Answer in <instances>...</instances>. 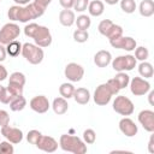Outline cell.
Here are the masks:
<instances>
[{
  "label": "cell",
  "mask_w": 154,
  "mask_h": 154,
  "mask_svg": "<svg viewBox=\"0 0 154 154\" xmlns=\"http://www.w3.org/2000/svg\"><path fill=\"white\" fill-rule=\"evenodd\" d=\"M7 52H6V47H4V45L0 43V63H2L6 59Z\"/></svg>",
  "instance_id": "f6af8a7d"
},
{
  "label": "cell",
  "mask_w": 154,
  "mask_h": 154,
  "mask_svg": "<svg viewBox=\"0 0 154 154\" xmlns=\"http://www.w3.org/2000/svg\"><path fill=\"white\" fill-rule=\"evenodd\" d=\"M34 2H36L37 5H40L41 7H43V8H47V6L52 2V0H32Z\"/></svg>",
  "instance_id": "bcb514c9"
},
{
  "label": "cell",
  "mask_w": 154,
  "mask_h": 154,
  "mask_svg": "<svg viewBox=\"0 0 154 154\" xmlns=\"http://www.w3.org/2000/svg\"><path fill=\"white\" fill-rule=\"evenodd\" d=\"M88 4H89V0H75L72 8L76 12H84L88 8Z\"/></svg>",
  "instance_id": "ab89813d"
},
{
  "label": "cell",
  "mask_w": 154,
  "mask_h": 154,
  "mask_svg": "<svg viewBox=\"0 0 154 154\" xmlns=\"http://www.w3.org/2000/svg\"><path fill=\"white\" fill-rule=\"evenodd\" d=\"M16 2V5H20V6H25L28 4H30L32 0H13Z\"/></svg>",
  "instance_id": "c3c4849f"
},
{
  "label": "cell",
  "mask_w": 154,
  "mask_h": 154,
  "mask_svg": "<svg viewBox=\"0 0 154 154\" xmlns=\"http://www.w3.org/2000/svg\"><path fill=\"white\" fill-rule=\"evenodd\" d=\"M89 38V32L88 30H81V29H76L73 31V40L78 43H84L87 42Z\"/></svg>",
  "instance_id": "1f68e13d"
},
{
  "label": "cell",
  "mask_w": 154,
  "mask_h": 154,
  "mask_svg": "<svg viewBox=\"0 0 154 154\" xmlns=\"http://www.w3.org/2000/svg\"><path fill=\"white\" fill-rule=\"evenodd\" d=\"M10 108L11 111L13 112H19V111H23L26 106V100L23 95H19V96H14L11 101H10Z\"/></svg>",
  "instance_id": "cb8c5ba5"
},
{
  "label": "cell",
  "mask_w": 154,
  "mask_h": 154,
  "mask_svg": "<svg viewBox=\"0 0 154 154\" xmlns=\"http://www.w3.org/2000/svg\"><path fill=\"white\" fill-rule=\"evenodd\" d=\"M75 89H76V88L73 87L72 83H67V82H66V83H63V84L59 87V94H60L61 97L69 100V99H71V97L73 96Z\"/></svg>",
  "instance_id": "d4e9b609"
},
{
  "label": "cell",
  "mask_w": 154,
  "mask_h": 154,
  "mask_svg": "<svg viewBox=\"0 0 154 154\" xmlns=\"http://www.w3.org/2000/svg\"><path fill=\"white\" fill-rule=\"evenodd\" d=\"M41 136H42L41 131L32 129V130L28 131V134H26V141H28L30 144H34V146H36V143L38 142V140L41 138Z\"/></svg>",
  "instance_id": "e575fe53"
},
{
  "label": "cell",
  "mask_w": 154,
  "mask_h": 154,
  "mask_svg": "<svg viewBox=\"0 0 154 154\" xmlns=\"http://www.w3.org/2000/svg\"><path fill=\"white\" fill-rule=\"evenodd\" d=\"M129 87L135 96H143L150 90V83L142 77H134L132 79H130Z\"/></svg>",
  "instance_id": "9c48e42d"
},
{
  "label": "cell",
  "mask_w": 154,
  "mask_h": 154,
  "mask_svg": "<svg viewBox=\"0 0 154 154\" xmlns=\"http://www.w3.org/2000/svg\"><path fill=\"white\" fill-rule=\"evenodd\" d=\"M135 59L136 60H140V61H144L148 59L149 57V51L148 48L143 47V46H140V47H136L135 48Z\"/></svg>",
  "instance_id": "d6a6232c"
},
{
  "label": "cell",
  "mask_w": 154,
  "mask_h": 154,
  "mask_svg": "<svg viewBox=\"0 0 154 154\" xmlns=\"http://www.w3.org/2000/svg\"><path fill=\"white\" fill-rule=\"evenodd\" d=\"M7 77H8V72H7L6 67H5L4 65H1V64H0V82L5 81Z\"/></svg>",
  "instance_id": "ee69618b"
},
{
  "label": "cell",
  "mask_w": 154,
  "mask_h": 154,
  "mask_svg": "<svg viewBox=\"0 0 154 154\" xmlns=\"http://www.w3.org/2000/svg\"><path fill=\"white\" fill-rule=\"evenodd\" d=\"M59 4L65 10H71L73 7V4H75V0H59Z\"/></svg>",
  "instance_id": "b9f144b4"
},
{
  "label": "cell",
  "mask_w": 154,
  "mask_h": 154,
  "mask_svg": "<svg viewBox=\"0 0 154 154\" xmlns=\"http://www.w3.org/2000/svg\"><path fill=\"white\" fill-rule=\"evenodd\" d=\"M138 12L142 17H152L154 14V1L153 0H142L138 6Z\"/></svg>",
  "instance_id": "7402d4cb"
},
{
  "label": "cell",
  "mask_w": 154,
  "mask_h": 154,
  "mask_svg": "<svg viewBox=\"0 0 154 154\" xmlns=\"http://www.w3.org/2000/svg\"><path fill=\"white\" fill-rule=\"evenodd\" d=\"M138 123L148 132H154V112L152 109H142L138 113Z\"/></svg>",
  "instance_id": "5bb4252c"
},
{
  "label": "cell",
  "mask_w": 154,
  "mask_h": 154,
  "mask_svg": "<svg viewBox=\"0 0 154 154\" xmlns=\"http://www.w3.org/2000/svg\"><path fill=\"white\" fill-rule=\"evenodd\" d=\"M76 25H77V29H81V30H88L91 25V19L89 16L87 14H79L76 20H75Z\"/></svg>",
  "instance_id": "4316f807"
},
{
  "label": "cell",
  "mask_w": 154,
  "mask_h": 154,
  "mask_svg": "<svg viewBox=\"0 0 154 154\" xmlns=\"http://www.w3.org/2000/svg\"><path fill=\"white\" fill-rule=\"evenodd\" d=\"M109 45L113 47V48H118V49H124L126 52H132L135 51V48L137 47V43H136V40L132 38L131 36H120L116 40H112L109 41Z\"/></svg>",
  "instance_id": "7c38bea8"
},
{
  "label": "cell",
  "mask_w": 154,
  "mask_h": 154,
  "mask_svg": "<svg viewBox=\"0 0 154 154\" xmlns=\"http://www.w3.org/2000/svg\"><path fill=\"white\" fill-rule=\"evenodd\" d=\"M64 75L72 83L73 82H79L84 76V69H83L82 65H79L77 63H69L65 66Z\"/></svg>",
  "instance_id": "30bf717a"
},
{
  "label": "cell",
  "mask_w": 154,
  "mask_h": 154,
  "mask_svg": "<svg viewBox=\"0 0 154 154\" xmlns=\"http://www.w3.org/2000/svg\"><path fill=\"white\" fill-rule=\"evenodd\" d=\"M107 5H116V4H118L119 2V0H103Z\"/></svg>",
  "instance_id": "f907efd6"
},
{
  "label": "cell",
  "mask_w": 154,
  "mask_h": 154,
  "mask_svg": "<svg viewBox=\"0 0 154 154\" xmlns=\"http://www.w3.org/2000/svg\"><path fill=\"white\" fill-rule=\"evenodd\" d=\"M113 24H114V23H113L111 19H103V20H101V22L99 23L97 30H99V32H100L102 36H107L108 32H109V30H111V28L113 26Z\"/></svg>",
  "instance_id": "4dcf8cb0"
},
{
  "label": "cell",
  "mask_w": 154,
  "mask_h": 154,
  "mask_svg": "<svg viewBox=\"0 0 154 154\" xmlns=\"http://www.w3.org/2000/svg\"><path fill=\"white\" fill-rule=\"evenodd\" d=\"M24 34L25 36L34 40L35 45H37L41 48H46L51 46L52 43V34L51 30L45 25H38L36 23H29L24 26Z\"/></svg>",
  "instance_id": "7a4b0ae2"
},
{
  "label": "cell",
  "mask_w": 154,
  "mask_h": 154,
  "mask_svg": "<svg viewBox=\"0 0 154 154\" xmlns=\"http://www.w3.org/2000/svg\"><path fill=\"white\" fill-rule=\"evenodd\" d=\"M20 35V28L16 23H6L0 29V43L6 46L7 43L14 41Z\"/></svg>",
  "instance_id": "52a82bcc"
},
{
  "label": "cell",
  "mask_w": 154,
  "mask_h": 154,
  "mask_svg": "<svg viewBox=\"0 0 154 154\" xmlns=\"http://www.w3.org/2000/svg\"><path fill=\"white\" fill-rule=\"evenodd\" d=\"M112 67L114 71L118 72H125V71H131L136 67L137 60L135 59L134 55L131 54H126V55H119L114 59H112L111 61Z\"/></svg>",
  "instance_id": "5b68a950"
},
{
  "label": "cell",
  "mask_w": 154,
  "mask_h": 154,
  "mask_svg": "<svg viewBox=\"0 0 154 154\" xmlns=\"http://www.w3.org/2000/svg\"><path fill=\"white\" fill-rule=\"evenodd\" d=\"M83 141L85 144H93L96 141V134L93 129H85L83 131Z\"/></svg>",
  "instance_id": "d590c367"
},
{
  "label": "cell",
  "mask_w": 154,
  "mask_h": 154,
  "mask_svg": "<svg viewBox=\"0 0 154 154\" xmlns=\"http://www.w3.org/2000/svg\"><path fill=\"white\" fill-rule=\"evenodd\" d=\"M1 135L8 141L11 142L12 144H18L23 141V131L18 128H13V126H10V125H5V126H1V130H0Z\"/></svg>",
  "instance_id": "8fae6325"
},
{
  "label": "cell",
  "mask_w": 154,
  "mask_h": 154,
  "mask_svg": "<svg viewBox=\"0 0 154 154\" xmlns=\"http://www.w3.org/2000/svg\"><path fill=\"white\" fill-rule=\"evenodd\" d=\"M138 73L142 78H152L153 75H154V69H153V65L148 61H141L140 65H138Z\"/></svg>",
  "instance_id": "603a6c76"
},
{
  "label": "cell",
  "mask_w": 154,
  "mask_h": 154,
  "mask_svg": "<svg viewBox=\"0 0 154 154\" xmlns=\"http://www.w3.org/2000/svg\"><path fill=\"white\" fill-rule=\"evenodd\" d=\"M25 60L32 65H38L42 63L43 58H45V52L41 47H38L35 43H30V42H25L22 46V53H20Z\"/></svg>",
  "instance_id": "277c9868"
},
{
  "label": "cell",
  "mask_w": 154,
  "mask_h": 154,
  "mask_svg": "<svg viewBox=\"0 0 154 154\" xmlns=\"http://www.w3.org/2000/svg\"><path fill=\"white\" fill-rule=\"evenodd\" d=\"M111 61H112V54L106 49H101L96 52L94 55V64L97 67H106L111 64Z\"/></svg>",
  "instance_id": "e0dca14e"
},
{
  "label": "cell",
  "mask_w": 154,
  "mask_h": 154,
  "mask_svg": "<svg viewBox=\"0 0 154 154\" xmlns=\"http://www.w3.org/2000/svg\"><path fill=\"white\" fill-rule=\"evenodd\" d=\"M22 43L18 42L17 40L10 42L6 45V52L10 57H18L20 53H22Z\"/></svg>",
  "instance_id": "484cf974"
},
{
  "label": "cell",
  "mask_w": 154,
  "mask_h": 154,
  "mask_svg": "<svg viewBox=\"0 0 154 154\" xmlns=\"http://www.w3.org/2000/svg\"><path fill=\"white\" fill-rule=\"evenodd\" d=\"M113 111L117 112L118 114L120 116H131L135 111V106H134V102L126 97L125 95H118L116 96L114 101H113Z\"/></svg>",
  "instance_id": "8992f818"
},
{
  "label": "cell",
  "mask_w": 154,
  "mask_h": 154,
  "mask_svg": "<svg viewBox=\"0 0 154 154\" xmlns=\"http://www.w3.org/2000/svg\"><path fill=\"white\" fill-rule=\"evenodd\" d=\"M54 111L55 114L58 116H61V114H65L69 109V103H67V100L59 96V97H55L52 102V106H51Z\"/></svg>",
  "instance_id": "d6986e66"
},
{
  "label": "cell",
  "mask_w": 154,
  "mask_h": 154,
  "mask_svg": "<svg viewBox=\"0 0 154 154\" xmlns=\"http://www.w3.org/2000/svg\"><path fill=\"white\" fill-rule=\"evenodd\" d=\"M14 148L11 142L6 141H0V154H13Z\"/></svg>",
  "instance_id": "74e56055"
},
{
  "label": "cell",
  "mask_w": 154,
  "mask_h": 154,
  "mask_svg": "<svg viewBox=\"0 0 154 154\" xmlns=\"http://www.w3.org/2000/svg\"><path fill=\"white\" fill-rule=\"evenodd\" d=\"M29 106H30V108L34 112L42 114V113H46L49 109L51 103H49L47 96H45V95H36V96H34L30 100Z\"/></svg>",
  "instance_id": "4fadbf2b"
},
{
  "label": "cell",
  "mask_w": 154,
  "mask_h": 154,
  "mask_svg": "<svg viewBox=\"0 0 154 154\" xmlns=\"http://www.w3.org/2000/svg\"><path fill=\"white\" fill-rule=\"evenodd\" d=\"M107 84L111 87V89H112V91H113V94H114V95H117V94L120 91V89L118 88V85H117V83H116V81H114L113 78L108 79V81H107Z\"/></svg>",
  "instance_id": "7bdbcfd3"
},
{
  "label": "cell",
  "mask_w": 154,
  "mask_h": 154,
  "mask_svg": "<svg viewBox=\"0 0 154 154\" xmlns=\"http://www.w3.org/2000/svg\"><path fill=\"white\" fill-rule=\"evenodd\" d=\"M46 8L41 7L36 2L31 1L30 4L25 6L20 5H13L8 8L7 17L12 22H20V23H28L31 19H36L41 16H43Z\"/></svg>",
  "instance_id": "6da1fadb"
},
{
  "label": "cell",
  "mask_w": 154,
  "mask_h": 154,
  "mask_svg": "<svg viewBox=\"0 0 154 154\" xmlns=\"http://www.w3.org/2000/svg\"><path fill=\"white\" fill-rule=\"evenodd\" d=\"M0 1H1V0H0Z\"/></svg>",
  "instance_id": "816d5d0a"
},
{
  "label": "cell",
  "mask_w": 154,
  "mask_h": 154,
  "mask_svg": "<svg viewBox=\"0 0 154 154\" xmlns=\"http://www.w3.org/2000/svg\"><path fill=\"white\" fill-rule=\"evenodd\" d=\"M12 99H13V97L8 94V91H7L6 87H4V85H1V84H0V102L8 105V103H10V101H11Z\"/></svg>",
  "instance_id": "f35d334b"
},
{
  "label": "cell",
  "mask_w": 154,
  "mask_h": 154,
  "mask_svg": "<svg viewBox=\"0 0 154 154\" xmlns=\"http://www.w3.org/2000/svg\"><path fill=\"white\" fill-rule=\"evenodd\" d=\"M76 20V14L72 10H61L59 13V22L63 26H72Z\"/></svg>",
  "instance_id": "ac0fdd59"
},
{
  "label": "cell",
  "mask_w": 154,
  "mask_h": 154,
  "mask_svg": "<svg viewBox=\"0 0 154 154\" xmlns=\"http://www.w3.org/2000/svg\"><path fill=\"white\" fill-rule=\"evenodd\" d=\"M113 95L114 94H113L111 87L106 82V83H102V84L96 87L94 95H93V100L97 106H106L109 103Z\"/></svg>",
  "instance_id": "ba28073f"
},
{
  "label": "cell",
  "mask_w": 154,
  "mask_h": 154,
  "mask_svg": "<svg viewBox=\"0 0 154 154\" xmlns=\"http://www.w3.org/2000/svg\"><path fill=\"white\" fill-rule=\"evenodd\" d=\"M119 4H120V8L123 12L128 13V14H131L135 12L136 10V1L135 0H119Z\"/></svg>",
  "instance_id": "f546056e"
},
{
  "label": "cell",
  "mask_w": 154,
  "mask_h": 154,
  "mask_svg": "<svg viewBox=\"0 0 154 154\" xmlns=\"http://www.w3.org/2000/svg\"><path fill=\"white\" fill-rule=\"evenodd\" d=\"M10 124V116L5 109H0V126Z\"/></svg>",
  "instance_id": "60d3db41"
},
{
  "label": "cell",
  "mask_w": 154,
  "mask_h": 154,
  "mask_svg": "<svg viewBox=\"0 0 154 154\" xmlns=\"http://www.w3.org/2000/svg\"><path fill=\"white\" fill-rule=\"evenodd\" d=\"M113 79L116 81L118 88L122 90V89H124V88H126V87L129 85L130 76H129L128 73H125V72H118V73L113 77Z\"/></svg>",
  "instance_id": "83f0119b"
},
{
  "label": "cell",
  "mask_w": 154,
  "mask_h": 154,
  "mask_svg": "<svg viewBox=\"0 0 154 154\" xmlns=\"http://www.w3.org/2000/svg\"><path fill=\"white\" fill-rule=\"evenodd\" d=\"M58 142L55 138H53L52 136H45L42 135L41 138L38 140V142L36 143V147L46 153H54L58 149Z\"/></svg>",
  "instance_id": "2e32d148"
},
{
  "label": "cell",
  "mask_w": 154,
  "mask_h": 154,
  "mask_svg": "<svg viewBox=\"0 0 154 154\" xmlns=\"http://www.w3.org/2000/svg\"><path fill=\"white\" fill-rule=\"evenodd\" d=\"M119 130L126 137H134L138 132V128H137L136 123L129 117H124L119 120Z\"/></svg>",
  "instance_id": "9a60e30c"
},
{
  "label": "cell",
  "mask_w": 154,
  "mask_h": 154,
  "mask_svg": "<svg viewBox=\"0 0 154 154\" xmlns=\"http://www.w3.org/2000/svg\"><path fill=\"white\" fill-rule=\"evenodd\" d=\"M148 93H149V95H148V101H149V103H150L152 106H154V102H153V96H154V91H153V90H149Z\"/></svg>",
  "instance_id": "681fc988"
},
{
  "label": "cell",
  "mask_w": 154,
  "mask_h": 154,
  "mask_svg": "<svg viewBox=\"0 0 154 154\" xmlns=\"http://www.w3.org/2000/svg\"><path fill=\"white\" fill-rule=\"evenodd\" d=\"M59 147L64 152L73 153V154H85L87 153V144L84 141L77 136H72L69 134H64L59 138Z\"/></svg>",
  "instance_id": "3957f363"
},
{
  "label": "cell",
  "mask_w": 154,
  "mask_h": 154,
  "mask_svg": "<svg viewBox=\"0 0 154 154\" xmlns=\"http://www.w3.org/2000/svg\"><path fill=\"white\" fill-rule=\"evenodd\" d=\"M8 94L14 97V96H19V95H23V87L22 85H18V84H13V83H8V85L6 87Z\"/></svg>",
  "instance_id": "8d00e7d4"
},
{
  "label": "cell",
  "mask_w": 154,
  "mask_h": 154,
  "mask_svg": "<svg viewBox=\"0 0 154 154\" xmlns=\"http://www.w3.org/2000/svg\"><path fill=\"white\" fill-rule=\"evenodd\" d=\"M120 36H123V28L120 25H118V24H113V26L111 28V30H109V32H108V35L106 37L109 41H112V40H116V38H118Z\"/></svg>",
  "instance_id": "836d02e7"
},
{
  "label": "cell",
  "mask_w": 154,
  "mask_h": 154,
  "mask_svg": "<svg viewBox=\"0 0 154 154\" xmlns=\"http://www.w3.org/2000/svg\"><path fill=\"white\" fill-rule=\"evenodd\" d=\"M148 152H149V153H154V135H150V137H149Z\"/></svg>",
  "instance_id": "7dc6e473"
},
{
  "label": "cell",
  "mask_w": 154,
  "mask_h": 154,
  "mask_svg": "<svg viewBox=\"0 0 154 154\" xmlns=\"http://www.w3.org/2000/svg\"><path fill=\"white\" fill-rule=\"evenodd\" d=\"M105 11V5L101 0H91L88 4V12L93 17H100Z\"/></svg>",
  "instance_id": "44dd1931"
},
{
  "label": "cell",
  "mask_w": 154,
  "mask_h": 154,
  "mask_svg": "<svg viewBox=\"0 0 154 154\" xmlns=\"http://www.w3.org/2000/svg\"><path fill=\"white\" fill-rule=\"evenodd\" d=\"M25 76L24 73L19 72V71H16V72H12L8 77V83H13V84H18V85H22L24 87L25 85Z\"/></svg>",
  "instance_id": "f1b7e54d"
},
{
  "label": "cell",
  "mask_w": 154,
  "mask_h": 154,
  "mask_svg": "<svg viewBox=\"0 0 154 154\" xmlns=\"http://www.w3.org/2000/svg\"><path fill=\"white\" fill-rule=\"evenodd\" d=\"M75 101L79 105H87L90 100V91L87 89V88H77L75 89V93H73V96Z\"/></svg>",
  "instance_id": "ffe728a7"
}]
</instances>
